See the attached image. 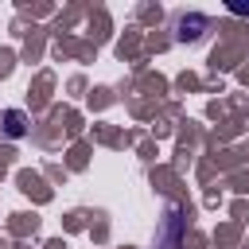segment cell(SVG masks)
Segmentation results:
<instances>
[{"mask_svg":"<svg viewBox=\"0 0 249 249\" xmlns=\"http://www.w3.org/2000/svg\"><path fill=\"white\" fill-rule=\"evenodd\" d=\"M4 121H8V128H4L8 136H23V113L12 109V113H4Z\"/></svg>","mask_w":249,"mask_h":249,"instance_id":"obj_1","label":"cell"}]
</instances>
